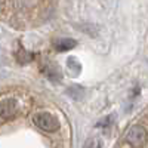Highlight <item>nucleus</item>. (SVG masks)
<instances>
[{"instance_id":"1","label":"nucleus","mask_w":148,"mask_h":148,"mask_svg":"<svg viewBox=\"0 0 148 148\" xmlns=\"http://www.w3.org/2000/svg\"><path fill=\"white\" fill-rule=\"evenodd\" d=\"M36 126L45 130V132H55L59 129V121L55 116L49 114V113H40L34 117Z\"/></svg>"},{"instance_id":"2","label":"nucleus","mask_w":148,"mask_h":148,"mask_svg":"<svg viewBox=\"0 0 148 148\" xmlns=\"http://www.w3.org/2000/svg\"><path fill=\"white\" fill-rule=\"evenodd\" d=\"M126 139H127L129 144H132L135 147H139L147 139V132L142 126H133V127L129 129V132L126 135Z\"/></svg>"},{"instance_id":"3","label":"nucleus","mask_w":148,"mask_h":148,"mask_svg":"<svg viewBox=\"0 0 148 148\" xmlns=\"http://www.w3.org/2000/svg\"><path fill=\"white\" fill-rule=\"evenodd\" d=\"M16 101L15 99H5L0 104V117L2 119H10L16 113Z\"/></svg>"},{"instance_id":"4","label":"nucleus","mask_w":148,"mask_h":148,"mask_svg":"<svg viewBox=\"0 0 148 148\" xmlns=\"http://www.w3.org/2000/svg\"><path fill=\"white\" fill-rule=\"evenodd\" d=\"M76 46V40L73 39H59L56 43H55V47L58 51H68V49Z\"/></svg>"}]
</instances>
